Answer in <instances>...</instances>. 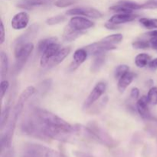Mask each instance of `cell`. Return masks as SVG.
Instances as JSON below:
<instances>
[{"label": "cell", "mask_w": 157, "mask_h": 157, "mask_svg": "<svg viewBox=\"0 0 157 157\" xmlns=\"http://www.w3.org/2000/svg\"><path fill=\"white\" fill-rule=\"evenodd\" d=\"M136 17H137V15H133L132 13H118L117 15H113L109 19V22L117 25L124 24V23L133 21L134 19H136Z\"/></svg>", "instance_id": "obj_13"}, {"label": "cell", "mask_w": 157, "mask_h": 157, "mask_svg": "<svg viewBox=\"0 0 157 157\" xmlns=\"http://www.w3.org/2000/svg\"><path fill=\"white\" fill-rule=\"evenodd\" d=\"M117 47L114 44H109V43L105 42V41H102V40L98 41V42H94L93 44H89L87 47H85V50L87 51V53L93 55L105 53L106 52L114 50Z\"/></svg>", "instance_id": "obj_5"}, {"label": "cell", "mask_w": 157, "mask_h": 157, "mask_svg": "<svg viewBox=\"0 0 157 157\" xmlns=\"http://www.w3.org/2000/svg\"><path fill=\"white\" fill-rule=\"evenodd\" d=\"M149 67H150V68L153 69V70H156L157 69V58H154L153 60H151V61H150V63H149Z\"/></svg>", "instance_id": "obj_35"}, {"label": "cell", "mask_w": 157, "mask_h": 157, "mask_svg": "<svg viewBox=\"0 0 157 157\" xmlns=\"http://www.w3.org/2000/svg\"><path fill=\"white\" fill-rule=\"evenodd\" d=\"M33 49L34 44L32 42L27 43L19 48L14 49V53H15V57L16 59L12 67V71L14 74L17 75L21 71Z\"/></svg>", "instance_id": "obj_2"}, {"label": "cell", "mask_w": 157, "mask_h": 157, "mask_svg": "<svg viewBox=\"0 0 157 157\" xmlns=\"http://www.w3.org/2000/svg\"><path fill=\"white\" fill-rule=\"evenodd\" d=\"M83 34L81 31H78L73 29L71 25H67L64 29V33H63V38L66 41H72L76 39Z\"/></svg>", "instance_id": "obj_17"}, {"label": "cell", "mask_w": 157, "mask_h": 157, "mask_svg": "<svg viewBox=\"0 0 157 157\" xmlns=\"http://www.w3.org/2000/svg\"><path fill=\"white\" fill-rule=\"evenodd\" d=\"M34 113L37 116V117L43 123L48 126L52 127H61V128L65 129V130H70V131L75 133V127H72L71 124L66 122L64 120L61 119L58 116L55 115L52 112L46 110L44 109L36 108L34 110Z\"/></svg>", "instance_id": "obj_1"}, {"label": "cell", "mask_w": 157, "mask_h": 157, "mask_svg": "<svg viewBox=\"0 0 157 157\" xmlns=\"http://www.w3.org/2000/svg\"><path fill=\"white\" fill-rule=\"evenodd\" d=\"M0 71H1V78H4L6 76L9 71V60L8 56L4 52L2 51L0 53Z\"/></svg>", "instance_id": "obj_19"}, {"label": "cell", "mask_w": 157, "mask_h": 157, "mask_svg": "<svg viewBox=\"0 0 157 157\" xmlns=\"http://www.w3.org/2000/svg\"><path fill=\"white\" fill-rule=\"evenodd\" d=\"M150 43L153 48L157 49V37H152L150 39Z\"/></svg>", "instance_id": "obj_36"}, {"label": "cell", "mask_w": 157, "mask_h": 157, "mask_svg": "<svg viewBox=\"0 0 157 157\" xmlns=\"http://www.w3.org/2000/svg\"><path fill=\"white\" fill-rule=\"evenodd\" d=\"M60 49H61V46H60L59 43H58V41L49 44L46 48L45 50L44 51V52L41 54V60H40V64H41V67H48L49 61L58 53Z\"/></svg>", "instance_id": "obj_8"}, {"label": "cell", "mask_w": 157, "mask_h": 157, "mask_svg": "<svg viewBox=\"0 0 157 157\" xmlns=\"http://www.w3.org/2000/svg\"><path fill=\"white\" fill-rule=\"evenodd\" d=\"M75 3V0H58L55 2V6L58 7H67V6H71Z\"/></svg>", "instance_id": "obj_31"}, {"label": "cell", "mask_w": 157, "mask_h": 157, "mask_svg": "<svg viewBox=\"0 0 157 157\" xmlns=\"http://www.w3.org/2000/svg\"><path fill=\"white\" fill-rule=\"evenodd\" d=\"M87 128L89 129L95 140H98L108 147H111L115 144L114 140L109 136L108 133L104 129L99 127L96 123L90 122L87 126Z\"/></svg>", "instance_id": "obj_4"}, {"label": "cell", "mask_w": 157, "mask_h": 157, "mask_svg": "<svg viewBox=\"0 0 157 157\" xmlns=\"http://www.w3.org/2000/svg\"><path fill=\"white\" fill-rule=\"evenodd\" d=\"M87 51L85 50V48H79L78 50H76L74 53V64L71 65V70H75L76 69L80 64H82L83 62L85 61V60L87 58Z\"/></svg>", "instance_id": "obj_15"}, {"label": "cell", "mask_w": 157, "mask_h": 157, "mask_svg": "<svg viewBox=\"0 0 157 157\" xmlns=\"http://www.w3.org/2000/svg\"><path fill=\"white\" fill-rule=\"evenodd\" d=\"M148 101L152 105L157 104V87H153L150 89L147 94Z\"/></svg>", "instance_id": "obj_27"}, {"label": "cell", "mask_w": 157, "mask_h": 157, "mask_svg": "<svg viewBox=\"0 0 157 157\" xmlns=\"http://www.w3.org/2000/svg\"><path fill=\"white\" fill-rule=\"evenodd\" d=\"M9 87V81H6V80H2L1 82V98H2V100L3 98L5 97V94H6V92H7Z\"/></svg>", "instance_id": "obj_32"}, {"label": "cell", "mask_w": 157, "mask_h": 157, "mask_svg": "<svg viewBox=\"0 0 157 157\" xmlns=\"http://www.w3.org/2000/svg\"><path fill=\"white\" fill-rule=\"evenodd\" d=\"M133 78H134V75H133L132 72H127L124 75H123L121 78L119 79L118 81V85L117 88L121 93H124L126 89L128 87V86L130 85L132 83V81H133Z\"/></svg>", "instance_id": "obj_16"}, {"label": "cell", "mask_w": 157, "mask_h": 157, "mask_svg": "<svg viewBox=\"0 0 157 157\" xmlns=\"http://www.w3.org/2000/svg\"><path fill=\"white\" fill-rule=\"evenodd\" d=\"M140 95V90L139 89L136 88V87H133L131 90V92H130V97L133 99H137L138 97Z\"/></svg>", "instance_id": "obj_33"}, {"label": "cell", "mask_w": 157, "mask_h": 157, "mask_svg": "<svg viewBox=\"0 0 157 157\" xmlns=\"http://www.w3.org/2000/svg\"><path fill=\"white\" fill-rule=\"evenodd\" d=\"M0 25H1V27H0V31H1V34H0V35H1V41H0V43L2 44L5 41V28L2 21H1Z\"/></svg>", "instance_id": "obj_34"}, {"label": "cell", "mask_w": 157, "mask_h": 157, "mask_svg": "<svg viewBox=\"0 0 157 157\" xmlns=\"http://www.w3.org/2000/svg\"><path fill=\"white\" fill-rule=\"evenodd\" d=\"M147 35L150 37H157V30H153L147 33Z\"/></svg>", "instance_id": "obj_38"}, {"label": "cell", "mask_w": 157, "mask_h": 157, "mask_svg": "<svg viewBox=\"0 0 157 157\" xmlns=\"http://www.w3.org/2000/svg\"><path fill=\"white\" fill-rule=\"evenodd\" d=\"M140 22L148 29H157V18H141L140 19Z\"/></svg>", "instance_id": "obj_24"}, {"label": "cell", "mask_w": 157, "mask_h": 157, "mask_svg": "<svg viewBox=\"0 0 157 157\" xmlns=\"http://www.w3.org/2000/svg\"><path fill=\"white\" fill-rule=\"evenodd\" d=\"M151 58L149 55L146 53L139 54L135 58V64L138 67H144L148 65Z\"/></svg>", "instance_id": "obj_21"}, {"label": "cell", "mask_w": 157, "mask_h": 157, "mask_svg": "<svg viewBox=\"0 0 157 157\" xmlns=\"http://www.w3.org/2000/svg\"><path fill=\"white\" fill-rule=\"evenodd\" d=\"M64 20H65V17L63 16V15H56V16L52 17V18H49L48 19H47L46 23L48 25H55L60 24Z\"/></svg>", "instance_id": "obj_29"}, {"label": "cell", "mask_w": 157, "mask_h": 157, "mask_svg": "<svg viewBox=\"0 0 157 157\" xmlns=\"http://www.w3.org/2000/svg\"><path fill=\"white\" fill-rule=\"evenodd\" d=\"M149 102L147 96H143L136 103V109L139 114L144 119H150L152 117L149 110Z\"/></svg>", "instance_id": "obj_12"}, {"label": "cell", "mask_w": 157, "mask_h": 157, "mask_svg": "<svg viewBox=\"0 0 157 157\" xmlns=\"http://www.w3.org/2000/svg\"><path fill=\"white\" fill-rule=\"evenodd\" d=\"M129 71V67L126 64H121V65L117 66V67L115 70V78L117 79H120L123 75H125L127 72Z\"/></svg>", "instance_id": "obj_28"}, {"label": "cell", "mask_w": 157, "mask_h": 157, "mask_svg": "<svg viewBox=\"0 0 157 157\" xmlns=\"http://www.w3.org/2000/svg\"><path fill=\"white\" fill-rule=\"evenodd\" d=\"M26 153H31L36 157H65L56 150L38 144L28 146L26 147Z\"/></svg>", "instance_id": "obj_3"}, {"label": "cell", "mask_w": 157, "mask_h": 157, "mask_svg": "<svg viewBox=\"0 0 157 157\" xmlns=\"http://www.w3.org/2000/svg\"><path fill=\"white\" fill-rule=\"evenodd\" d=\"M69 25L78 31H84L93 27L94 22L87 18L81 16L72 17L69 21Z\"/></svg>", "instance_id": "obj_9"}, {"label": "cell", "mask_w": 157, "mask_h": 157, "mask_svg": "<svg viewBox=\"0 0 157 157\" xmlns=\"http://www.w3.org/2000/svg\"><path fill=\"white\" fill-rule=\"evenodd\" d=\"M71 48H61L58 51V53L51 59L49 61L48 65V67H55V66L58 65L60 63L64 61V58L70 54Z\"/></svg>", "instance_id": "obj_14"}, {"label": "cell", "mask_w": 157, "mask_h": 157, "mask_svg": "<svg viewBox=\"0 0 157 157\" xmlns=\"http://www.w3.org/2000/svg\"><path fill=\"white\" fill-rule=\"evenodd\" d=\"M37 32H38V26L36 25H34L32 27L29 28V30L25 33L23 34L21 36L18 38V39L15 41L14 49L19 48L22 47L23 45H25L27 43L31 42L30 40L35 37V35L36 34Z\"/></svg>", "instance_id": "obj_11"}, {"label": "cell", "mask_w": 157, "mask_h": 157, "mask_svg": "<svg viewBox=\"0 0 157 157\" xmlns=\"http://www.w3.org/2000/svg\"><path fill=\"white\" fill-rule=\"evenodd\" d=\"M123 40V35L121 34H113V35H108V36L105 37L102 39V41H105V42L109 43V44H118V43L121 42Z\"/></svg>", "instance_id": "obj_25"}, {"label": "cell", "mask_w": 157, "mask_h": 157, "mask_svg": "<svg viewBox=\"0 0 157 157\" xmlns=\"http://www.w3.org/2000/svg\"><path fill=\"white\" fill-rule=\"evenodd\" d=\"M1 157H12V153L10 150H6V153H1Z\"/></svg>", "instance_id": "obj_37"}, {"label": "cell", "mask_w": 157, "mask_h": 157, "mask_svg": "<svg viewBox=\"0 0 157 157\" xmlns=\"http://www.w3.org/2000/svg\"><path fill=\"white\" fill-rule=\"evenodd\" d=\"M106 84L104 82H99L96 84L94 87L93 90H91V92L90 93V94L88 95L87 99L85 100L84 103V109H87L88 107H90L95 101H98L100 98H101V95H103L104 94L106 90Z\"/></svg>", "instance_id": "obj_6"}, {"label": "cell", "mask_w": 157, "mask_h": 157, "mask_svg": "<svg viewBox=\"0 0 157 157\" xmlns=\"http://www.w3.org/2000/svg\"><path fill=\"white\" fill-rule=\"evenodd\" d=\"M36 91V89L33 87V86H29V87H26L24 90L22 91V93L20 94L19 98L18 100V102L22 103L25 104L34 94Z\"/></svg>", "instance_id": "obj_22"}, {"label": "cell", "mask_w": 157, "mask_h": 157, "mask_svg": "<svg viewBox=\"0 0 157 157\" xmlns=\"http://www.w3.org/2000/svg\"><path fill=\"white\" fill-rule=\"evenodd\" d=\"M95 56L96 57L94 59L93 62L91 64V67H90V71L93 72H97L98 71H99L100 68L104 64V61H105V55H104V53L97 55Z\"/></svg>", "instance_id": "obj_20"}, {"label": "cell", "mask_w": 157, "mask_h": 157, "mask_svg": "<svg viewBox=\"0 0 157 157\" xmlns=\"http://www.w3.org/2000/svg\"><path fill=\"white\" fill-rule=\"evenodd\" d=\"M29 21V15L27 12H21L16 14L12 19V27L15 30L25 29Z\"/></svg>", "instance_id": "obj_10"}, {"label": "cell", "mask_w": 157, "mask_h": 157, "mask_svg": "<svg viewBox=\"0 0 157 157\" xmlns=\"http://www.w3.org/2000/svg\"><path fill=\"white\" fill-rule=\"evenodd\" d=\"M44 4H45V1L44 0H20L19 2L17 4V7L30 10L35 7L43 6Z\"/></svg>", "instance_id": "obj_18"}, {"label": "cell", "mask_w": 157, "mask_h": 157, "mask_svg": "<svg viewBox=\"0 0 157 157\" xmlns=\"http://www.w3.org/2000/svg\"><path fill=\"white\" fill-rule=\"evenodd\" d=\"M67 15H80V16L89 17V18H98L102 17V13L100 11L94 9V8L88 7H80L74 8L69 9L66 12Z\"/></svg>", "instance_id": "obj_7"}, {"label": "cell", "mask_w": 157, "mask_h": 157, "mask_svg": "<svg viewBox=\"0 0 157 157\" xmlns=\"http://www.w3.org/2000/svg\"><path fill=\"white\" fill-rule=\"evenodd\" d=\"M58 41V38H55V37H51V38H44V39L41 40V41L38 42V52H39L40 54H42L43 52H44V51L46 49V48H47L49 44Z\"/></svg>", "instance_id": "obj_23"}, {"label": "cell", "mask_w": 157, "mask_h": 157, "mask_svg": "<svg viewBox=\"0 0 157 157\" xmlns=\"http://www.w3.org/2000/svg\"><path fill=\"white\" fill-rule=\"evenodd\" d=\"M132 45H133V47L134 48L145 49L150 47V41H133Z\"/></svg>", "instance_id": "obj_30"}, {"label": "cell", "mask_w": 157, "mask_h": 157, "mask_svg": "<svg viewBox=\"0 0 157 157\" xmlns=\"http://www.w3.org/2000/svg\"><path fill=\"white\" fill-rule=\"evenodd\" d=\"M10 107L7 106L2 111L1 119H0V127H1V130H2L5 128V126L6 125V123L8 122V119H9V114H10Z\"/></svg>", "instance_id": "obj_26"}]
</instances>
